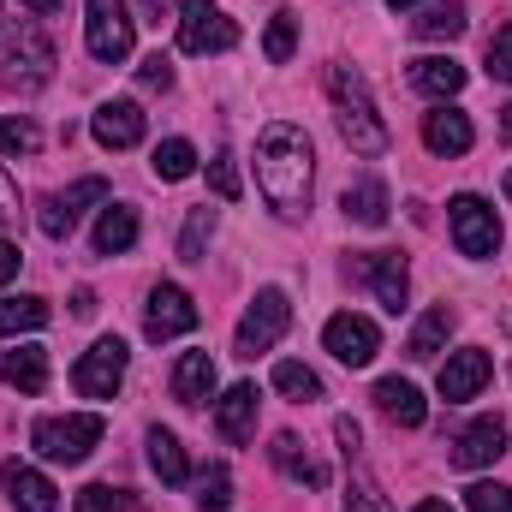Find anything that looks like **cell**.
Instances as JSON below:
<instances>
[{
	"label": "cell",
	"instance_id": "cell-37",
	"mask_svg": "<svg viewBox=\"0 0 512 512\" xmlns=\"http://www.w3.org/2000/svg\"><path fill=\"white\" fill-rule=\"evenodd\" d=\"M42 149V131L30 120H0V155H36Z\"/></svg>",
	"mask_w": 512,
	"mask_h": 512
},
{
	"label": "cell",
	"instance_id": "cell-42",
	"mask_svg": "<svg viewBox=\"0 0 512 512\" xmlns=\"http://www.w3.org/2000/svg\"><path fill=\"white\" fill-rule=\"evenodd\" d=\"M18 221V185H12V173L0 167V227H12Z\"/></svg>",
	"mask_w": 512,
	"mask_h": 512
},
{
	"label": "cell",
	"instance_id": "cell-36",
	"mask_svg": "<svg viewBox=\"0 0 512 512\" xmlns=\"http://www.w3.org/2000/svg\"><path fill=\"white\" fill-rule=\"evenodd\" d=\"M78 512H137V495L131 489H114V483H90L78 495Z\"/></svg>",
	"mask_w": 512,
	"mask_h": 512
},
{
	"label": "cell",
	"instance_id": "cell-50",
	"mask_svg": "<svg viewBox=\"0 0 512 512\" xmlns=\"http://www.w3.org/2000/svg\"><path fill=\"white\" fill-rule=\"evenodd\" d=\"M501 137L512 143V108H501Z\"/></svg>",
	"mask_w": 512,
	"mask_h": 512
},
{
	"label": "cell",
	"instance_id": "cell-41",
	"mask_svg": "<svg viewBox=\"0 0 512 512\" xmlns=\"http://www.w3.org/2000/svg\"><path fill=\"white\" fill-rule=\"evenodd\" d=\"M137 84H143V90H173V60H167V54H149V60L137 66Z\"/></svg>",
	"mask_w": 512,
	"mask_h": 512
},
{
	"label": "cell",
	"instance_id": "cell-31",
	"mask_svg": "<svg viewBox=\"0 0 512 512\" xmlns=\"http://www.w3.org/2000/svg\"><path fill=\"white\" fill-rule=\"evenodd\" d=\"M149 167H155V179H167V185H179V179H191V173H197V149H191L185 137H167V143H155V155H149Z\"/></svg>",
	"mask_w": 512,
	"mask_h": 512
},
{
	"label": "cell",
	"instance_id": "cell-38",
	"mask_svg": "<svg viewBox=\"0 0 512 512\" xmlns=\"http://www.w3.org/2000/svg\"><path fill=\"white\" fill-rule=\"evenodd\" d=\"M209 185H215L221 203H233V197L245 191V185H239V161H233V149H221V155L209 161Z\"/></svg>",
	"mask_w": 512,
	"mask_h": 512
},
{
	"label": "cell",
	"instance_id": "cell-51",
	"mask_svg": "<svg viewBox=\"0 0 512 512\" xmlns=\"http://www.w3.org/2000/svg\"><path fill=\"white\" fill-rule=\"evenodd\" d=\"M387 6H393V12H405V6H417V0H387Z\"/></svg>",
	"mask_w": 512,
	"mask_h": 512
},
{
	"label": "cell",
	"instance_id": "cell-27",
	"mask_svg": "<svg viewBox=\"0 0 512 512\" xmlns=\"http://www.w3.org/2000/svg\"><path fill=\"white\" fill-rule=\"evenodd\" d=\"M453 310L447 304H435V310H423V322L411 328V340H405V358L411 364H429V358H441V346H447V334H453Z\"/></svg>",
	"mask_w": 512,
	"mask_h": 512
},
{
	"label": "cell",
	"instance_id": "cell-35",
	"mask_svg": "<svg viewBox=\"0 0 512 512\" xmlns=\"http://www.w3.org/2000/svg\"><path fill=\"white\" fill-rule=\"evenodd\" d=\"M292 48H298V18H292V12H274V18H268V36H262V54H268L274 66H286Z\"/></svg>",
	"mask_w": 512,
	"mask_h": 512
},
{
	"label": "cell",
	"instance_id": "cell-21",
	"mask_svg": "<svg viewBox=\"0 0 512 512\" xmlns=\"http://www.w3.org/2000/svg\"><path fill=\"white\" fill-rule=\"evenodd\" d=\"M411 90H417V96L447 102V96H459V90H465V66H459L453 54H429V60H417V66H411Z\"/></svg>",
	"mask_w": 512,
	"mask_h": 512
},
{
	"label": "cell",
	"instance_id": "cell-5",
	"mask_svg": "<svg viewBox=\"0 0 512 512\" xmlns=\"http://www.w3.org/2000/svg\"><path fill=\"white\" fill-rule=\"evenodd\" d=\"M131 42H137V12L126 0H84V48L102 66L131 60Z\"/></svg>",
	"mask_w": 512,
	"mask_h": 512
},
{
	"label": "cell",
	"instance_id": "cell-53",
	"mask_svg": "<svg viewBox=\"0 0 512 512\" xmlns=\"http://www.w3.org/2000/svg\"><path fill=\"white\" fill-rule=\"evenodd\" d=\"M137 512H143V507H137Z\"/></svg>",
	"mask_w": 512,
	"mask_h": 512
},
{
	"label": "cell",
	"instance_id": "cell-18",
	"mask_svg": "<svg viewBox=\"0 0 512 512\" xmlns=\"http://www.w3.org/2000/svg\"><path fill=\"white\" fill-rule=\"evenodd\" d=\"M423 143H429V155H465L477 143V131H471V120L459 108L441 102L435 114H423Z\"/></svg>",
	"mask_w": 512,
	"mask_h": 512
},
{
	"label": "cell",
	"instance_id": "cell-15",
	"mask_svg": "<svg viewBox=\"0 0 512 512\" xmlns=\"http://www.w3.org/2000/svg\"><path fill=\"white\" fill-rule=\"evenodd\" d=\"M90 131H96L102 149H131V143H143L149 120H143V108H137L131 96H114V102H102V108L90 114Z\"/></svg>",
	"mask_w": 512,
	"mask_h": 512
},
{
	"label": "cell",
	"instance_id": "cell-39",
	"mask_svg": "<svg viewBox=\"0 0 512 512\" xmlns=\"http://www.w3.org/2000/svg\"><path fill=\"white\" fill-rule=\"evenodd\" d=\"M465 507L471 512H512V489L507 483H471L465 489Z\"/></svg>",
	"mask_w": 512,
	"mask_h": 512
},
{
	"label": "cell",
	"instance_id": "cell-12",
	"mask_svg": "<svg viewBox=\"0 0 512 512\" xmlns=\"http://www.w3.org/2000/svg\"><path fill=\"white\" fill-rule=\"evenodd\" d=\"M102 197H108V185H102V179H78L72 191H54V197H42V209H36V227H42L48 239H72L78 215H84L90 203H102Z\"/></svg>",
	"mask_w": 512,
	"mask_h": 512
},
{
	"label": "cell",
	"instance_id": "cell-4",
	"mask_svg": "<svg viewBox=\"0 0 512 512\" xmlns=\"http://www.w3.org/2000/svg\"><path fill=\"white\" fill-rule=\"evenodd\" d=\"M102 441V417L96 411H66V417H42L30 429V447L48 459V465H84Z\"/></svg>",
	"mask_w": 512,
	"mask_h": 512
},
{
	"label": "cell",
	"instance_id": "cell-48",
	"mask_svg": "<svg viewBox=\"0 0 512 512\" xmlns=\"http://www.w3.org/2000/svg\"><path fill=\"white\" fill-rule=\"evenodd\" d=\"M18 6H30V12H60V0H18Z\"/></svg>",
	"mask_w": 512,
	"mask_h": 512
},
{
	"label": "cell",
	"instance_id": "cell-44",
	"mask_svg": "<svg viewBox=\"0 0 512 512\" xmlns=\"http://www.w3.org/2000/svg\"><path fill=\"white\" fill-rule=\"evenodd\" d=\"M179 12V0H137V18L143 24H161V18H173Z\"/></svg>",
	"mask_w": 512,
	"mask_h": 512
},
{
	"label": "cell",
	"instance_id": "cell-43",
	"mask_svg": "<svg viewBox=\"0 0 512 512\" xmlns=\"http://www.w3.org/2000/svg\"><path fill=\"white\" fill-rule=\"evenodd\" d=\"M346 512H387V501L370 489V483H358V489H352V501H346Z\"/></svg>",
	"mask_w": 512,
	"mask_h": 512
},
{
	"label": "cell",
	"instance_id": "cell-25",
	"mask_svg": "<svg viewBox=\"0 0 512 512\" xmlns=\"http://www.w3.org/2000/svg\"><path fill=\"white\" fill-rule=\"evenodd\" d=\"M0 382L18 387V393H42V387H48V352H42V346H12V352H0Z\"/></svg>",
	"mask_w": 512,
	"mask_h": 512
},
{
	"label": "cell",
	"instance_id": "cell-16",
	"mask_svg": "<svg viewBox=\"0 0 512 512\" xmlns=\"http://www.w3.org/2000/svg\"><path fill=\"white\" fill-rule=\"evenodd\" d=\"M507 453V423L501 417H477L459 441H453V465L459 471H483V465H495Z\"/></svg>",
	"mask_w": 512,
	"mask_h": 512
},
{
	"label": "cell",
	"instance_id": "cell-30",
	"mask_svg": "<svg viewBox=\"0 0 512 512\" xmlns=\"http://www.w3.org/2000/svg\"><path fill=\"white\" fill-rule=\"evenodd\" d=\"M48 322V298L24 292V298H0V340L6 334H36Z\"/></svg>",
	"mask_w": 512,
	"mask_h": 512
},
{
	"label": "cell",
	"instance_id": "cell-22",
	"mask_svg": "<svg viewBox=\"0 0 512 512\" xmlns=\"http://www.w3.org/2000/svg\"><path fill=\"white\" fill-rule=\"evenodd\" d=\"M209 393H215V358L209 352H179V364H173V399L179 405H209Z\"/></svg>",
	"mask_w": 512,
	"mask_h": 512
},
{
	"label": "cell",
	"instance_id": "cell-9",
	"mask_svg": "<svg viewBox=\"0 0 512 512\" xmlns=\"http://www.w3.org/2000/svg\"><path fill=\"white\" fill-rule=\"evenodd\" d=\"M191 328H197V304H191V292H185V286H173V280H161V286L149 292L143 334L161 346V340H179V334H191Z\"/></svg>",
	"mask_w": 512,
	"mask_h": 512
},
{
	"label": "cell",
	"instance_id": "cell-11",
	"mask_svg": "<svg viewBox=\"0 0 512 512\" xmlns=\"http://www.w3.org/2000/svg\"><path fill=\"white\" fill-rule=\"evenodd\" d=\"M72 382H78L84 399H114L120 382H126V346H120V340H96V346L78 358Z\"/></svg>",
	"mask_w": 512,
	"mask_h": 512
},
{
	"label": "cell",
	"instance_id": "cell-17",
	"mask_svg": "<svg viewBox=\"0 0 512 512\" xmlns=\"http://www.w3.org/2000/svg\"><path fill=\"white\" fill-rule=\"evenodd\" d=\"M0 489H6V501L18 512H54L60 501H54V483L36 471V465H24V459H6L0 465Z\"/></svg>",
	"mask_w": 512,
	"mask_h": 512
},
{
	"label": "cell",
	"instance_id": "cell-7",
	"mask_svg": "<svg viewBox=\"0 0 512 512\" xmlns=\"http://www.w3.org/2000/svg\"><path fill=\"white\" fill-rule=\"evenodd\" d=\"M447 227H453V245H459V256L489 262V256L501 251V221H495V209H489L483 197H471V191L447 203Z\"/></svg>",
	"mask_w": 512,
	"mask_h": 512
},
{
	"label": "cell",
	"instance_id": "cell-23",
	"mask_svg": "<svg viewBox=\"0 0 512 512\" xmlns=\"http://www.w3.org/2000/svg\"><path fill=\"white\" fill-rule=\"evenodd\" d=\"M465 24H471L465 0H429V6L411 18V36H423V42H453V36H465Z\"/></svg>",
	"mask_w": 512,
	"mask_h": 512
},
{
	"label": "cell",
	"instance_id": "cell-46",
	"mask_svg": "<svg viewBox=\"0 0 512 512\" xmlns=\"http://www.w3.org/2000/svg\"><path fill=\"white\" fill-rule=\"evenodd\" d=\"M18 262H24V256H18V245H6V239H0V286L18 274Z\"/></svg>",
	"mask_w": 512,
	"mask_h": 512
},
{
	"label": "cell",
	"instance_id": "cell-3",
	"mask_svg": "<svg viewBox=\"0 0 512 512\" xmlns=\"http://www.w3.org/2000/svg\"><path fill=\"white\" fill-rule=\"evenodd\" d=\"M54 66H60V54L36 24H18L0 36V84L6 90H42L54 78Z\"/></svg>",
	"mask_w": 512,
	"mask_h": 512
},
{
	"label": "cell",
	"instance_id": "cell-32",
	"mask_svg": "<svg viewBox=\"0 0 512 512\" xmlns=\"http://www.w3.org/2000/svg\"><path fill=\"white\" fill-rule=\"evenodd\" d=\"M209 239H215V209L203 203V209H191L185 227H179V262H203Z\"/></svg>",
	"mask_w": 512,
	"mask_h": 512
},
{
	"label": "cell",
	"instance_id": "cell-49",
	"mask_svg": "<svg viewBox=\"0 0 512 512\" xmlns=\"http://www.w3.org/2000/svg\"><path fill=\"white\" fill-rule=\"evenodd\" d=\"M411 512H453V507H447V501H417Z\"/></svg>",
	"mask_w": 512,
	"mask_h": 512
},
{
	"label": "cell",
	"instance_id": "cell-14",
	"mask_svg": "<svg viewBox=\"0 0 512 512\" xmlns=\"http://www.w3.org/2000/svg\"><path fill=\"white\" fill-rule=\"evenodd\" d=\"M489 376H495V364H489V352L483 346H465V352H453L447 364H441V399L447 405H459V399H477L483 387H489Z\"/></svg>",
	"mask_w": 512,
	"mask_h": 512
},
{
	"label": "cell",
	"instance_id": "cell-28",
	"mask_svg": "<svg viewBox=\"0 0 512 512\" xmlns=\"http://www.w3.org/2000/svg\"><path fill=\"white\" fill-rule=\"evenodd\" d=\"M143 447H149V471H155L161 483H185V477H191L185 447H179V435H173V429H149V435H143Z\"/></svg>",
	"mask_w": 512,
	"mask_h": 512
},
{
	"label": "cell",
	"instance_id": "cell-34",
	"mask_svg": "<svg viewBox=\"0 0 512 512\" xmlns=\"http://www.w3.org/2000/svg\"><path fill=\"white\" fill-rule=\"evenodd\" d=\"M197 507L203 512H233V477H227V465H209V471L197 477Z\"/></svg>",
	"mask_w": 512,
	"mask_h": 512
},
{
	"label": "cell",
	"instance_id": "cell-40",
	"mask_svg": "<svg viewBox=\"0 0 512 512\" xmlns=\"http://www.w3.org/2000/svg\"><path fill=\"white\" fill-rule=\"evenodd\" d=\"M489 78L495 84H512V24H501L489 36Z\"/></svg>",
	"mask_w": 512,
	"mask_h": 512
},
{
	"label": "cell",
	"instance_id": "cell-52",
	"mask_svg": "<svg viewBox=\"0 0 512 512\" xmlns=\"http://www.w3.org/2000/svg\"><path fill=\"white\" fill-rule=\"evenodd\" d=\"M507 197H512V173H507Z\"/></svg>",
	"mask_w": 512,
	"mask_h": 512
},
{
	"label": "cell",
	"instance_id": "cell-10",
	"mask_svg": "<svg viewBox=\"0 0 512 512\" xmlns=\"http://www.w3.org/2000/svg\"><path fill=\"white\" fill-rule=\"evenodd\" d=\"M322 346L346 364V370H364L376 352H382V334H376V322L370 316H352V310H340V316H328V328H322Z\"/></svg>",
	"mask_w": 512,
	"mask_h": 512
},
{
	"label": "cell",
	"instance_id": "cell-13",
	"mask_svg": "<svg viewBox=\"0 0 512 512\" xmlns=\"http://www.w3.org/2000/svg\"><path fill=\"white\" fill-rule=\"evenodd\" d=\"M358 274L370 280V292H376V304H382L387 316L405 310V298H411V274H405V256L399 251H370L364 262H358Z\"/></svg>",
	"mask_w": 512,
	"mask_h": 512
},
{
	"label": "cell",
	"instance_id": "cell-33",
	"mask_svg": "<svg viewBox=\"0 0 512 512\" xmlns=\"http://www.w3.org/2000/svg\"><path fill=\"white\" fill-rule=\"evenodd\" d=\"M274 387H280L286 399H298V405H310V399H322V382H316V370H304L298 358H286V364H274Z\"/></svg>",
	"mask_w": 512,
	"mask_h": 512
},
{
	"label": "cell",
	"instance_id": "cell-2",
	"mask_svg": "<svg viewBox=\"0 0 512 512\" xmlns=\"http://www.w3.org/2000/svg\"><path fill=\"white\" fill-rule=\"evenodd\" d=\"M322 84H328L334 126H340V137L352 143V155H382L387 149V120L376 114V96H370L364 72H352L346 60H334V66L322 72Z\"/></svg>",
	"mask_w": 512,
	"mask_h": 512
},
{
	"label": "cell",
	"instance_id": "cell-45",
	"mask_svg": "<svg viewBox=\"0 0 512 512\" xmlns=\"http://www.w3.org/2000/svg\"><path fill=\"white\" fill-rule=\"evenodd\" d=\"M334 435H340V453H346V459H352V453H358V441H364L352 417H334Z\"/></svg>",
	"mask_w": 512,
	"mask_h": 512
},
{
	"label": "cell",
	"instance_id": "cell-26",
	"mask_svg": "<svg viewBox=\"0 0 512 512\" xmlns=\"http://www.w3.org/2000/svg\"><path fill=\"white\" fill-rule=\"evenodd\" d=\"M90 245H96V256H120L137 245V209H126V203H108L102 215H96V233H90Z\"/></svg>",
	"mask_w": 512,
	"mask_h": 512
},
{
	"label": "cell",
	"instance_id": "cell-20",
	"mask_svg": "<svg viewBox=\"0 0 512 512\" xmlns=\"http://www.w3.org/2000/svg\"><path fill=\"white\" fill-rule=\"evenodd\" d=\"M268 459H274V471H280V477H292V483H310V489H328V465H316L292 429H280V435H274Z\"/></svg>",
	"mask_w": 512,
	"mask_h": 512
},
{
	"label": "cell",
	"instance_id": "cell-47",
	"mask_svg": "<svg viewBox=\"0 0 512 512\" xmlns=\"http://www.w3.org/2000/svg\"><path fill=\"white\" fill-rule=\"evenodd\" d=\"M72 316H96V292H90V286L72 292Z\"/></svg>",
	"mask_w": 512,
	"mask_h": 512
},
{
	"label": "cell",
	"instance_id": "cell-19",
	"mask_svg": "<svg viewBox=\"0 0 512 512\" xmlns=\"http://www.w3.org/2000/svg\"><path fill=\"white\" fill-rule=\"evenodd\" d=\"M215 429H221V435H227L233 447L256 435V387H251V382L227 387V393L215 399Z\"/></svg>",
	"mask_w": 512,
	"mask_h": 512
},
{
	"label": "cell",
	"instance_id": "cell-29",
	"mask_svg": "<svg viewBox=\"0 0 512 512\" xmlns=\"http://www.w3.org/2000/svg\"><path fill=\"white\" fill-rule=\"evenodd\" d=\"M340 209H346V221H358V227H382L387 221V185L382 179H358V185H346Z\"/></svg>",
	"mask_w": 512,
	"mask_h": 512
},
{
	"label": "cell",
	"instance_id": "cell-1",
	"mask_svg": "<svg viewBox=\"0 0 512 512\" xmlns=\"http://www.w3.org/2000/svg\"><path fill=\"white\" fill-rule=\"evenodd\" d=\"M310 179H316L310 137L298 126H286V120L262 126V137H256V185H262V197H268V209L280 221L310 215Z\"/></svg>",
	"mask_w": 512,
	"mask_h": 512
},
{
	"label": "cell",
	"instance_id": "cell-8",
	"mask_svg": "<svg viewBox=\"0 0 512 512\" xmlns=\"http://www.w3.org/2000/svg\"><path fill=\"white\" fill-rule=\"evenodd\" d=\"M239 42V24L215 0H179V48L185 54H227Z\"/></svg>",
	"mask_w": 512,
	"mask_h": 512
},
{
	"label": "cell",
	"instance_id": "cell-24",
	"mask_svg": "<svg viewBox=\"0 0 512 512\" xmlns=\"http://www.w3.org/2000/svg\"><path fill=\"white\" fill-rule=\"evenodd\" d=\"M376 405H382V417H393L399 429H417V423L429 417V399L411 382H399V376H382V382H376Z\"/></svg>",
	"mask_w": 512,
	"mask_h": 512
},
{
	"label": "cell",
	"instance_id": "cell-6",
	"mask_svg": "<svg viewBox=\"0 0 512 512\" xmlns=\"http://www.w3.org/2000/svg\"><path fill=\"white\" fill-rule=\"evenodd\" d=\"M286 322H292L286 292H280V286H262V292L251 298V310H245V322H239V334H233V352H239V358L274 352V340L286 334Z\"/></svg>",
	"mask_w": 512,
	"mask_h": 512
}]
</instances>
